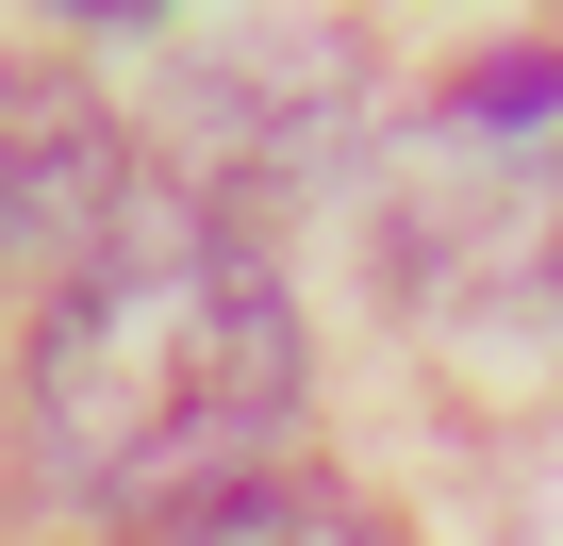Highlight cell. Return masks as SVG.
Returning <instances> with one entry per match:
<instances>
[{"mask_svg":"<svg viewBox=\"0 0 563 546\" xmlns=\"http://www.w3.org/2000/svg\"><path fill=\"white\" fill-rule=\"evenodd\" d=\"M166 51H183V116L199 133H249V149H316L349 116V83H365V51L332 18H199Z\"/></svg>","mask_w":563,"mask_h":546,"instance_id":"cell-2","label":"cell"},{"mask_svg":"<svg viewBox=\"0 0 563 546\" xmlns=\"http://www.w3.org/2000/svg\"><path fill=\"white\" fill-rule=\"evenodd\" d=\"M166 546H398L365 497H332V480H249V497H216V513H183Z\"/></svg>","mask_w":563,"mask_h":546,"instance_id":"cell-3","label":"cell"},{"mask_svg":"<svg viewBox=\"0 0 563 546\" xmlns=\"http://www.w3.org/2000/svg\"><path fill=\"white\" fill-rule=\"evenodd\" d=\"M282 431H299V315L199 215H166L150 248L84 265L51 299V332H34V464L84 513L183 530V513L249 497V464Z\"/></svg>","mask_w":563,"mask_h":546,"instance_id":"cell-1","label":"cell"}]
</instances>
